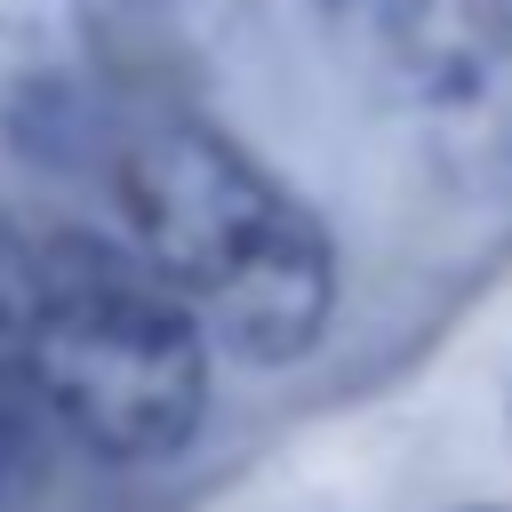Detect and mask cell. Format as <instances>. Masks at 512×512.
Instances as JSON below:
<instances>
[{
    "instance_id": "7a4b0ae2",
    "label": "cell",
    "mask_w": 512,
    "mask_h": 512,
    "mask_svg": "<svg viewBox=\"0 0 512 512\" xmlns=\"http://www.w3.org/2000/svg\"><path fill=\"white\" fill-rule=\"evenodd\" d=\"M32 392L56 440L104 464H160L208 416V336L128 240L40 216Z\"/></svg>"
},
{
    "instance_id": "6da1fadb",
    "label": "cell",
    "mask_w": 512,
    "mask_h": 512,
    "mask_svg": "<svg viewBox=\"0 0 512 512\" xmlns=\"http://www.w3.org/2000/svg\"><path fill=\"white\" fill-rule=\"evenodd\" d=\"M112 208L144 272L248 368H288L328 336L336 248L320 216L216 120L136 104L104 136Z\"/></svg>"
},
{
    "instance_id": "277c9868",
    "label": "cell",
    "mask_w": 512,
    "mask_h": 512,
    "mask_svg": "<svg viewBox=\"0 0 512 512\" xmlns=\"http://www.w3.org/2000/svg\"><path fill=\"white\" fill-rule=\"evenodd\" d=\"M32 256L40 208L0 200V504L40 480V448L56 440L32 392Z\"/></svg>"
},
{
    "instance_id": "5b68a950",
    "label": "cell",
    "mask_w": 512,
    "mask_h": 512,
    "mask_svg": "<svg viewBox=\"0 0 512 512\" xmlns=\"http://www.w3.org/2000/svg\"><path fill=\"white\" fill-rule=\"evenodd\" d=\"M472 16H480V24H488L504 48H512V0H472Z\"/></svg>"
},
{
    "instance_id": "3957f363",
    "label": "cell",
    "mask_w": 512,
    "mask_h": 512,
    "mask_svg": "<svg viewBox=\"0 0 512 512\" xmlns=\"http://www.w3.org/2000/svg\"><path fill=\"white\" fill-rule=\"evenodd\" d=\"M304 16L440 168L480 184L512 176V48L472 0H304Z\"/></svg>"
}]
</instances>
